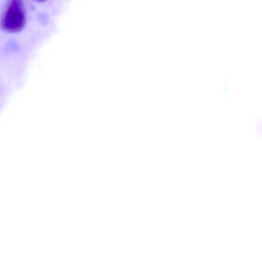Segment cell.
Listing matches in <instances>:
<instances>
[{
	"label": "cell",
	"mask_w": 262,
	"mask_h": 262,
	"mask_svg": "<svg viewBox=\"0 0 262 262\" xmlns=\"http://www.w3.org/2000/svg\"><path fill=\"white\" fill-rule=\"evenodd\" d=\"M36 2H45L47 0H35Z\"/></svg>",
	"instance_id": "cell-2"
},
{
	"label": "cell",
	"mask_w": 262,
	"mask_h": 262,
	"mask_svg": "<svg viewBox=\"0 0 262 262\" xmlns=\"http://www.w3.org/2000/svg\"><path fill=\"white\" fill-rule=\"evenodd\" d=\"M27 23L25 7L23 0H8L0 26L7 33L22 31Z\"/></svg>",
	"instance_id": "cell-1"
}]
</instances>
